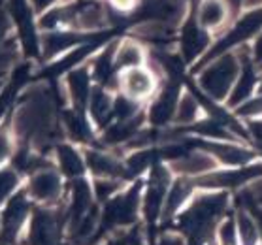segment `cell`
I'll return each instance as SVG.
<instances>
[{"mask_svg":"<svg viewBox=\"0 0 262 245\" xmlns=\"http://www.w3.org/2000/svg\"><path fill=\"white\" fill-rule=\"evenodd\" d=\"M236 72H238V64L234 57H223L204 72L200 83L204 91H208L213 98H225L236 78Z\"/></svg>","mask_w":262,"mask_h":245,"instance_id":"6da1fadb","label":"cell"},{"mask_svg":"<svg viewBox=\"0 0 262 245\" xmlns=\"http://www.w3.org/2000/svg\"><path fill=\"white\" fill-rule=\"evenodd\" d=\"M260 27H262V12H253V13H249V15H245V17L236 25V29L217 46V49H213V53H219V51H223V49L228 48V46H234V43H238V42H242V40H245V38H249L251 34H255Z\"/></svg>","mask_w":262,"mask_h":245,"instance_id":"7a4b0ae2","label":"cell"},{"mask_svg":"<svg viewBox=\"0 0 262 245\" xmlns=\"http://www.w3.org/2000/svg\"><path fill=\"white\" fill-rule=\"evenodd\" d=\"M123 85H125L126 93L130 96H145L153 91V78L145 70L132 68V70H128L125 74Z\"/></svg>","mask_w":262,"mask_h":245,"instance_id":"3957f363","label":"cell"},{"mask_svg":"<svg viewBox=\"0 0 262 245\" xmlns=\"http://www.w3.org/2000/svg\"><path fill=\"white\" fill-rule=\"evenodd\" d=\"M59 189H60V181L53 172H40L36 173L34 180H32V194L36 198L49 200V198L57 196Z\"/></svg>","mask_w":262,"mask_h":245,"instance_id":"277c9868","label":"cell"},{"mask_svg":"<svg viewBox=\"0 0 262 245\" xmlns=\"http://www.w3.org/2000/svg\"><path fill=\"white\" fill-rule=\"evenodd\" d=\"M225 15H227V8L221 0H204L198 12V23L202 27H217L223 23Z\"/></svg>","mask_w":262,"mask_h":245,"instance_id":"5b68a950","label":"cell"},{"mask_svg":"<svg viewBox=\"0 0 262 245\" xmlns=\"http://www.w3.org/2000/svg\"><path fill=\"white\" fill-rule=\"evenodd\" d=\"M176 168L183 173H206L215 168V161L206 153H194L176 162Z\"/></svg>","mask_w":262,"mask_h":245,"instance_id":"8992f818","label":"cell"},{"mask_svg":"<svg viewBox=\"0 0 262 245\" xmlns=\"http://www.w3.org/2000/svg\"><path fill=\"white\" fill-rule=\"evenodd\" d=\"M209 149L213 151L215 155L219 157L221 161L228 162V164H244V162L251 161V153L245 149H239L236 145H221V144H215V145H209Z\"/></svg>","mask_w":262,"mask_h":245,"instance_id":"52a82bcc","label":"cell"},{"mask_svg":"<svg viewBox=\"0 0 262 245\" xmlns=\"http://www.w3.org/2000/svg\"><path fill=\"white\" fill-rule=\"evenodd\" d=\"M204 46H206V36L194 25H189L183 34V51L187 55V59H194L204 49Z\"/></svg>","mask_w":262,"mask_h":245,"instance_id":"ba28073f","label":"cell"},{"mask_svg":"<svg viewBox=\"0 0 262 245\" xmlns=\"http://www.w3.org/2000/svg\"><path fill=\"white\" fill-rule=\"evenodd\" d=\"M173 104H176V87L168 89L166 93L161 96V100L153 106V114H151L153 115V121H155V123H164L166 119H170Z\"/></svg>","mask_w":262,"mask_h":245,"instance_id":"9c48e42d","label":"cell"},{"mask_svg":"<svg viewBox=\"0 0 262 245\" xmlns=\"http://www.w3.org/2000/svg\"><path fill=\"white\" fill-rule=\"evenodd\" d=\"M89 166L93 168V172L100 173V175H114L119 172L117 162L112 161L110 157L100 155V153H89Z\"/></svg>","mask_w":262,"mask_h":245,"instance_id":"30bf717a","label":"cell"},{"mask_svg":"<svg viewBox=\"0 0 262 245\" xmlns=\"http://www.w3.org/2000/svg\"><path fill=\"white\" fill-rule=\"evenodd\" d=\"M239 236H242V243L244 245H256L258 241V230H256V222L251 219L247 213H239Z\"/></svg>","mask_w":262,"mask_h":245,"instance_id":"8fae6325","label":"cell"},{"mask_svg":"<svg viewBox=\"0 0 262 245\" xmlns=\"http://www.w3.org/2000/svg\"><path fill=\"white\" fill-rule=\"evenodd\" d=\"M196 114H198V102L194 100V96L192 95H183V98L179 100V106H178V117L179 123H191V121L196 119Z\"/></svg>","mask_w":262,"mask_h":245,"instance_id":"7c38bea8","label":"cell"},{"mask_svg":"<svg viewBox=\"0 0 262 245\" xmlns=\"http://www.w3.org/2000/svg\"><path fill=\"white\" fill-rule=\"evenodd\" d=\"M253 85H255V72H253L251 68H247V70L244 72V76L239 78L238 85H236V89H234V93H232L230 102H232V104H239L244 98H247L251 89H253Z\"/></svg>","mask_w":262,"mask_h":245,"instance_id":"4fadbf2b","label":"cell"},{"mask_svg":"<svg viewBox=\"0 0 262 245\" xmlns=\"http://www.w3.org/2000/svg\"><path fill=\"white\" fill-rule=\"evenodd\" d=\"M70 89L76 96L78 102H85L87 98V93H89V79H87V74L85 70H79V72H74L70 76Z\"/></svg>","mask_w":262,"mask_h":245,"instance_id":"5bb4252c","label":"cell"},{"mask_svg":"<svg viewBox=\"0 0 262 245\" xmlns=\"http://www.w3.org/2000/svg\"><path fill=\"white\" fill-rule=\"evenodd\" d=\"M25 209H27V206H25L23 198H15V200L10 204V208H8V211H6V227H8V230H15V228L21 225V221H23V215H25Z\"/></svg>","mask_w":262,"mask_h":245,"instance_id":"9a60e30c","label":"cell"},{"mask_svg":"<svg viewBox=\"0 0 262 245\" xmlns=\"http://www.w3.org/2000/svg\"><path fill=\"white\" fill-rule=\"evenodd\" d=\"M60 162H62V168H64L66 173L70 175H76V173H81V161H79L78 153L70 147H60L59 151Z\"/></svg>","mask_w":262,"mask_h":245,"instance_id":"2e32d148","label":"cell"},{"mask_svg":"<svg viewBox=\"0 0 262 245\" xmlns=\"http://www.w3.org/2000/svg\"><path fill=\"white\" fill-rule=\"evenodd\" d=\"M140 60H142V51L134 43H125L119 49V55H117V64L119 66H136L140 64Z\"/></svg>","mask_w":262,"mask_h":245,"instance_id":"e0dca14e","label":"cell"},{"mask_svg":"<svg viewBox=\"0 0 262 245\" xmlns=\"http://www.w3.org/2000/svg\"><path fill=\"white\" fill-rule=\"evenodd\" d=\"M79 25L85 29H96L102 25V12L98 6H87L79 13Z\"/></svg>","mask_w":262,"mask_h":245,"instance_id":"ac0fdd59","label":"cell"},{"mask_svg":"<svg viewBox=\"0 0 262 245\" xmlns=\"http://www.w3.org/2000/svg\"><path fill=\"white\" fill-rule=\"evenodd\" d=\"M93 115L100 123L110 115V98L102 91H95V95H93Z\"/></svg>","mask_w":262,"mask_h":245,"instance_id":"d6986e66","label":"cell"},{"mask_svg":"<svg viewBox=\"0 0 262 245\" xmlns=\"http://www.w3.org/2000/svg\"><path fill=\"white\" fill-rule=\"evenodd\" d=\"M187 194H189V185H185L183 181L176 183V185H173V189L170 191V196H168L166 211H170V213H172L173 209H178L179 204L187 198Z\"/></svg>","mask_w":262,"mask_h":245,"instance_id":"ffe728a7","label":"cell"},{"mask_svg":"<svg viewBox=\"0 0 262 245\" xmlns=\"http://www.w3.org/2000/svg\"><path fill=\"white\" fill-rule=\"evenodd\" d=\"M15 181H17V177H15L13 172H0V202H2V200L10 194V191L15 187Z\"/></svg>","mask_w":262,"mask_h":245,"instance_id":"44dd1931","label":"cell"},{"mask_svg":"<svg viewBox=\"0 0 262 245\" xmlns=\"http://www.w3.org/2000/svg\"><path fill=\"white\" fill-rule=\"evenodd\" d=\"M198 132H202V134H206V136H211V138H228L227 130H225L219 123H215V121L202 123V125L198 126Z\"/></svg>","mask_w":262,"mask_h":245,"instance_id":"7402d4cb","label":"cell"},{"mask_svg":"<svg viewBox=\"0 0 262 245\" xmlns=\"http://www.w3.org/2000/svg\"><path fill=\"white\" fill-rule=\"evenodd\" d=\"M72 42H74L72 36H49L46 40V51L48 53H55V51H60L62 48L70 46Z\"/></svg>","mask_w":262,"mask_h":245,"instance_id":"603a6c76","label":"cell"},{"mask_svg":"<svg viewBox=\"0 0 262 245\" xmlns=\"http://www.w3.org/2000/svg\"><path fill=\"white\" fill-rule=\"evenodd\" d=\"M115 112H117V115L119 117H123V119H128L132 114V106H130V102H126V100H117V104H115Z\"/></svg>","mask_w":262,"mask_h":245,"instance_id":"cb8c5ba5","label":"cell"},{"mask_svg":"<svg viewBox=\"0 0 262 245\" xmlns=\"http://www.w3.org/2000/svg\"><path fill=\"white\" fill-rule=\"evenodd\" d=\"M149 161V155L147 153H140V155H136L134 159H130V162H128V166L132 168V172H138V170H142L145 164H147Z\"/></svg>","mask_w":262,"mask_h":245,"instance_id":"d4e9b609","label":"cell"},{"mask_svg":"<svg viewBox=\"0 0 262 245\" xmlns=\"http://www.w3.org/2000/svg\"><path fill=\"white\" fill-rule=\"evenodd\" d=\"M262 112V98H256L253 102H247L244 108H242V114H247V115H253V114H258Z\"/></svg>","mask_w":262,"mask_h":245,"instance_id":"484cf974","label":"cell"},{"mask_svg":"<svg viewBox=\"0 0 262 245\" xmlns=\"http://www.w3.org/2000/svg\"><path fill=\"white\" fill-rule=\"evenodd\" d=\"M251 196L255 198L256 204H260L262 206V180H258L255 185L251 187Z\"/></svg>","mask_w":262,"mask_h":245,"instance_id":"4316f807","label":"cell"},{"mask_svg":"<svg viewBox=\"0 0 262 245\" xmlns=\"http://www.w3.org/2000/svg\"><path fill=\"white\" fill-rule=\"evenodd\" d=\"M251 132L255 134V138L262 144V121H255V123H251Z\"/></svg>","mask_w":262,"mask_h":245,"instance_id":"83f0119b","label":"cell"},{"mask_svg":"<svg viewBox=\"0 0 262 245\" xmlns=\"http://www.w3.org/2000/svg\"><path fill=\"white\" fill-rule=\"evenodd\" d=\"M112 4L115 8H132L134 0H112Z\"/></svg>","mask_w":262,"mask_h":245,"instance_id":"f1b7e54d","label":"cell"},{"mask_svg":"<svg viewBox=\"0 0 262 245\" xmlns=\"http://www.w3.org/2000/svg\"><path fill=\"white\" fill-rule=\"evenodd\" d=\"M6 153H8V142L4 136H0V159L6 155Z\"/></svg>","mask_w":262,"mask_h":245,"instance_id":"f546056e","label":"cell"},{"mask_svg":"<svg viewBox=\"0 0 262 245\" xmlns=\"http://www.w3.org/2000/svg\"><path fill=\"white\" fill-rule=\"evenodd\" d=\"M244 4L247 8H256V6H260L262 4V0H244Z\"/></svg>","mask_w":262,"mask_h":245,"instance_id":"4dcf8cb0","label":"cell"},{"mask_svg":"<svg viewBox=\"0 0 262 245\" xmlns=\"http://www.w3.org/2000/svg\"><path fill=\"white\" fill-rule=\"evenodd\" d=\"M256 55H258V59H262V36H260V40L256 42Z\"/></svg>","mask_w":262,"mask_h":245,"instance_id":"1f68e13d","label":"cell"},{"mask_svg":"<svg viewBox=\"0 0 262 245\" xmlns=\"http://www.w3.org/2000/svg\"><path fill=\"white\" fill-rule=\"evenodd\" d=\"M256 221H258V222H256V227L262 230V209H260V211H256Z\"/></svg>","mask_w":262,"mask_h":245,"instance_id":"d6a6232c","label":"cell"},{"mask_svg":"<svg viewBox=\"0 0 262 245\" xmlns=\"http://www.w3.org/2000/svg\"><path fill=\"white\" fill-rule=\"evenodd\" d=\"M38 2H40V4L43 6V4H48V2H51V0H38Z\"/></svg>","mask_w":262,"mask_h":245,"instance_id":"836d02e7","label":"cell"}]
</instances>
